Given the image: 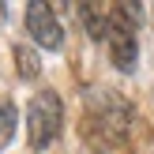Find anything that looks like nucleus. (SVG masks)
<instances>
[{
  "label": "nucleus",
  "mask_w": 154,
  "mask_h": 154,
  "mask_svg": "<svg viewBox=\"0 0 154 154\" xmlns=\"http://www.w3.org/2000/svg\"><path fill=\"white\" fill-rule=\"evenodd\" d=\"M75 11H79L83 26H87V34L94 38V42L105 38V30H109V8H105V4H79Z\"/></svg>",
  "instance_id": "5"
},
{
  "label": "nucleus",
  "mask_w": 154,
  "mask_h": 154,
  "mask_svg": "<svg viewBox=\"0 0 154 154\" xmlns=\"http://www.w3.org/2000/svg\"><path fill=\"white\" fill-rule=\"evenodd\" d=\"M60 124H64V105H60L57 90H38L26 105V128H30V147L45 150L53 139L60 135Z\"/></svg>",
  "instance_id": "2"
},
{
  "label": "nucleus",
  "mask_w": 154,
  "mask_h": 154,
  "mask_svg": "<svg viewBox=\"0 0 154 154\" xmlns=\"http://www.w3.org/2000/svg\"><path fill=\"white\" fill-rule=\"evenodd\" d=\"M109 60L117 72H135L139 64V42H135V23L120 11V4H109V30H105Z\"/></svg>",
  "instance_id": "3"
},
{
  "label": "nucleus",
  "mask_w": 154,
  "mask_h": 154,
  "mask_svg": "<svg viewBox=\"0 0 154 154\" xmlns=\"http://www.w3.org/2000/svg\"><path fill=\"white\" fill-rule=\"evenodd\" d=\"M15 68H19L23 79H38V72H42V60H38V53L30 49V45H15Z\"/></svg>",
  "instance_id": "6"
},
{
  "label": "nucleus",
  "mask_w": 154,
  "mask_h": 154,
  "mask_svg": "<svg viewBox=\"0 0 154 154\" xmlns=\"http://www.w3.org/2000/svg\"><path fill=\"white\" fill-rule=\"evenodd\" d=\"M26 30L42 49H60L64 45V30L57 23V8L53 4H26Z\"/></svg>",
  "instance_id": "4"
},
{
  "label": "nucleus",
  "mask_w": 154,
  "mask_h": 154,
  "mask_svg": "<svg viewBox=\"0 0 154 154\" xmlns=\"http://www.w3.org/2000/svg\"><path fill=\"white\" fill-rule=\"evenodd\" d=\"M15 124H19V113H15V102H8V98H0V150L11 143L15 135Z\"/></svg>",
  "instance_id": "7"
},
{
  "label": "nucleus",
  "mask_w": 154,
  "mask_h": 154,
  "mask_svg": "<svg viewBox=\"0 0 154 154\" xmlns=\"http://www.w3.org/2000/svg\"><path fill=\"white\" fill-rule=\"evenodd\" d=\"M128 124H132V105L120 94H113V90H87V120H83V132H87V139L98 150L117 147L128 135Z\"/></svg>",
  "instance_id": "1"
}]
</instances>
